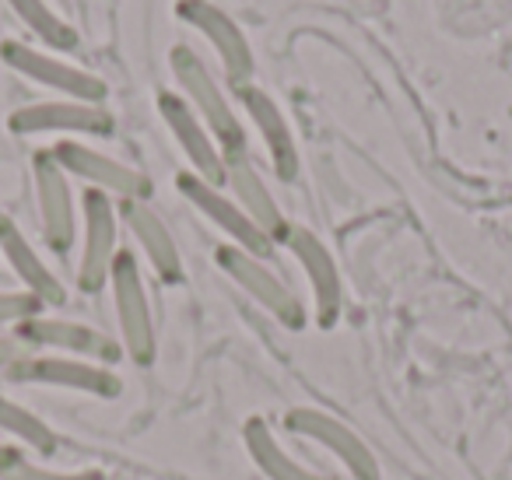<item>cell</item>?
Returning a JSON list of instances; mask_svg holds the SVG:
<instances>
[{
	"mask_svg": "<svg viewBox=\"0 0 512 480\" xmlns=\"http://www.w3.org/2000/svg\"><path fill=\"white\" fill-rule=\"evenodd\" d=\"M169 67H172V78L179 85V95L190 102V109L200 116L211 137L218 141L221 155H246L249 144H246V130H242L239 116H235L232 102H228L225 88L218 85L207 64L200 60L197 50H190L186 43L172 46L169 53Z\"/></svg>",
	"mask_w": 512,
	"mask_h": 480,
	"instance_id": "6da1fadb",
	"label": "cell"
},
{
	"mask_svg": "<svg viewBox=\"0 0 512 480\" xmlns=\"http://www.w3.org/2000/svg\"><path fill=\"white\" fill-rule=\"evenodd\" d=\"M109 291H113L116 323H120V344L123 354L137 368H148L155 361V316H151L148 288H144L141 267L130 249H120L109 270Z\"/></svg>",
	"mask_w": 512,
	"mask_h": 480,
	"instance_id": "7a4b0ae2",
	"label": "cell"
},
{
	"mask_svg": "<svg viewBox=\"0 0 512 480\" xmlns=\"http://www.w3.org/2000/svg\"><path fill=\"white\" fill-rule=\"evenodd\" d=\"M214 260H218V267L225 270L260 309L271 312L281 326L302 330V326L309 323V312H306V305H302V298L267 267L264 256H253V253H246V249L228 246L225 242V246L214 249Z\"/></svg>",
	"mask_w": 512,
	"mask_h": 480,
	"instance_id": "3957f363",
	"label": "cell"
},
{
	"mask_svg": "<svg viewBox=\"0 0 512 480\" xmlns=\"http://www.w3.org/2000/svg\"><path fill=\"white\" fill-rule=\"evenodd\" d=\"M15 382H32V386H57L71 393H85L92 400H116L123 393V379L113 365L99 361L67 358V354H36L29 351L15 368L8 372Z\"/></svg>",
	"mask_w": 512,
	"mask_h": 480,
	"instance_id": "277c9868",
	"label": "cell"
},
{
	"mask_svg": "<svg viewBox=\"0 0 512 480\" xmlns=\"http://www.w3.org/2000/svg\"><path fill=\"white\" fill-rule=\"evenodd\" d=\"M0 60H4L15 74H22V78L57 92L60 99H78V102L102 106L109 95L106 81L95 78L92 71H81V67L53 57V53L36 50V46H29V43H18V39L0 43Z\"/></svg>",
	"mask_w": 512,
	"mask_h": 480,
	"instance_id": "5b68a950",
	"label": "cell"
},
{
	"mask_svg": "<svg viewBox=\"0 0 512 480\" xmlns=\"http://www.w3.org/2000/svg\"><path fill=\"white\" fill-rule=\"evenodd\" d=\"M50 151L67 176L85 179L88 190L106 193V197L120 200V204L123 200H148L151 197V179L144 176L141 169H134V165L106 155V151H95L81 141H71V137L57 141Z\"/></svg>",
	"mask_w": 512,
	"mask_h": 480,
	"instance_id": "8992f818",
	"label": "cell"
},
{
	"mask_svg": "<svg viewBox=\"0 0 512 480\" xmlns=\"http://www.w3.org/2000/svg\"><path fill=\"white\" fill-rule=\"evenodd\" d=\"M285 431L299 438H309L320 449H327L334 459H341V466L348 470L351 480H379V463L372 456L369 442L358 435L351 424H344L341 417L327 414V410L316 407H292L285 414Z\"/></svg>",
	"mask_w": 512,
	"mask_h": 480,
	"instance_id": "52a82bcc",
	"label": "cell"
},
{
	"mask_svg": "<svg viewBox=\"0 0 512 480\" xmlns=\"http://www.w3.org/2000/svg\"><path fill=\"white\" fill-rule=\"evenodd\" d=\"M15 337L29 344L32 351H50L67 354V358H85L99 361V365H113L123 358V344H116L109 333L95 330L78 319H60V316H32L15 326Z\"/></svg>",
	"mask_w": 512,
	"mask_h": 480,
	"instance_id": "ba28073f",
	"label": "cell"
},
{
	"mask_svg": "<svg viewBox=\"0 0 512 480\" xmlns=\"http://www.w3.org/2000/svg\"><path fill=\"white\" fill-rule=\"evenodd\" d=\"M176 18L190 25V29H197L200 36L211 43V50H214V57H218L221 71H225L232 92L242 85H253L256 60H253V50H249L246 36H242V29L235 25V18H228L211 0H179Z\"/></svg>",
	"mask_w": 512,
	"mask_h": 480,
	"instance_id": "9c48e42d",
	"label": "cell"
},
{
	"mask_svg": "<svg viewBox=\"0 0 512 480\" xmlns=\"http://www.w3.org/2000/svg\"><path fill=\"white\" fill-rule=\"evenodd\" d=\"M176 186H179V193H183V197L190 200V204L197 207V211L204 214L214 228H218V232H225L228 246H239V249H246V253H253V256H264V260L274 253L271 235L256 225V221L249 218V214L242 211V207L235 204V200L228 197L221 186L200 179L197 172H179Z\"/></svg>",
	"mask_w": 512,
	"mask_h": 480,
	"instance_id": "30bf717a",
	"label": "cell"
},
{
	"mask_svg": "<svg viewBox=\"0 0 512 480\" xmlns=\"http://www.w3.org/2000/svg\"><path fill=\"white\" fill-rule=\"evenodd\" d=\"M120 253L116 246V200L99 190H85L81 197V260L78 288L85 295H99L109 284V270Z\"/></svg>",
	"mask_w": 512,
	"mask_h": 480,
	"instance_id": "8fae6325",
	"label": "cell"
},
{
	"mask_svg": "<svg viewBox=\"0 0 512 480\" xmlns=\"http://www.w3.org/2000/svg\"><path fill=\"white\" fill-rule=\"evenodd\" d=\"M8 130L18 137L36 134H81V137H109L116 130V116L106 106L78 99L32 102L8 116Z\"/></svg>",
	"mask_w": 512,
	"mask_h": 480,
	"instance_id": "7c38bea8",
	"label": "cell"
},
{
	"mask_svg": "<svg viewBox=\"0 0 512 480\" xmlns=\"http://www.w3.org/2000/svg\"><path fill=\"white\" fill-rule=\"evenodd\" d=\"M288 253L299 260L302 274H306L309 288H313V312H316V323L323 330L337 326L344 312V281H341V270H337L334 253L327 249V242L306 225H292L285 239Z\"/></svg>",
	"mask_w": 512,
	"mask_h": 480,
	"instance_id": "4fadbf2b",
	"label": "cell"
},
{
	"mask_svg": "<svg viewBox=\"0 0 512 480\" xmlns=\"http://www.w3.org/2000/svg\"><path fill=\"white\" fill-rule=\"evenodd\" d=\"M32 186H36L46 246L64 256L78 239V211H74V193L71 183H67V172L60 169L53 151H36L32 155Z\"/></svg>",
	"mask_w": 512,
	"mask_h": 480,
	"instance_id": "5bb4252c",
	"label": "cell"
},
{
	"mask_svg": "<svg viewBox=\"0 0 512 480\" xmlns=\"http://www.w3.org/2000/svg\"><path fill=\"white\" fill-rule=\"evenodd\" d=\"M158 116L169 127L172 141L179 144V151L190 162V172H197L200 179L214 186H225V155H221L218 141L211 137V130L200 123V116L190 109V102L179 92H158Z\"/></svg>",
	"mask_w": 512,
	"mask_h": 480,
	"instance_id": "9a60e30c",
	"label": "cell"
},
{
	"mask_svg": "<svg viewBox=\"0 0 512 480\" xmlns=\"http://www.w3.org/2000/svg\"><path fill=\"white\" fill-rule=\"evenodd\" d=\"M235 99L242 102L249 123H253L256 134H260V141H264L274 176H278L281 183H295V179H299V148H295L292 127H288L281 106L260 85L235 88Z\"/></svg>",
	"mask_w": 512,
	"mask_h": 480,
	"instance_id": "2e32d148",
	"label": "cell"
},
{
	"mask_svg": "<svg viewBox=\"0 0 512 480\" xmlns=\"http://www.w3.org/2000/svg\"><path fill=\"white\" fill-rule=\"evenodd\" d=\"M225 186L232 190L235 204H239L242 211L256 221V225L271 235L274 246L288 239V232H292V221H288L285 211L278 207L271 186L264 183L260 169H256L253 158H249V151H246V155H228L225 158Z\"/></svg>",
	"mask_w": 512,
	"mask_h": 480,
	"instance_id": "e0dca14e",
	"label": "cell"
},
{
	"mask_svg": "<svg viewBox=\"0 0 512 480\" xmlns=\"http://www.w3.org/2000/svg\"><path fill=\"white\" fill-rule=\"evenodd\" d=\"M120 218L130 228V235L137 239V246L144 249L151 270L158 274L162 284H183V260H179L176 239H172L169 225L162 221V214L148 204V200H123Z\"/></svg>",
	"mask_w": 512,
	"mask_h": 480,
	"instance_id": "ac0fdd59",
	"label": "cell"
},
{
	"mask_svg": "<svg viewBox=\"0 0 512 480\" xmlns=\"http://www.w3.org/2000/svg\"><path fill=\"white\" fill-rule=\"evenodd\" d=\"M0 256L15 270L22 288L36 295L46 309H60L67 302V288L60 284V277L46 267V260L32 249V242L25 239V232L11 218H0Z\"/></svg>",
	"mask_w": 512,
	"mask_h": 480,
	"instance_id": "d6986e66",
	"label": "cell"
},
{
	"mask_svg": "<svg viewBox=\"0 0 512 480\" xmlns=\"http://www.w3.org/2000/svg\"><path fill=\"white\" fill-rule=\"evenodd\" d=\"M242 442H246V452L256 463V470L264 473L267 480H334V477H327V473L313 470V466L299 463V459L281 445V438L274 435V428L264 417H249L246 428H242Z\"/></svg>",
	"mask_w": 512,
	"mask_h": 480,
	"instance_id": "ffe728a7",
	"label": "cell"
},
{
	"mask_svg": "<svg viewBox=\"0 0 512 480\" xmlns=\"http://www.w3.org/2000/svg\"><path fill=\"white\" fill-rule=\"evenodd\" d=\"M8 4H11V11L22 18L25 29L43 46H53V50H60V53L78 50L81 39H78V32H74V25H67L46 0H8Z\"/></svg>",
	"mask_w": 512,
	"mask_h": 480,
	"instance_id": "44dd1931",
	"label": "cell"
},
{
	"mask_svg": "<svg viewBox=\"0 0 512 480\" xmlns=\"http://www.w3.org/2000/svg\"><path fill=\"white\" fill-rule=\"evenodd\" d=\"M0 431L18 438L22 445H29L32 452H43V456L57 452V445H60L57 431H53L43 417H36L32 410H25L22 403L8 400V396H0Z\"/></svg>",
	"mask_w": 512,
	"mask_h": 480,
	"instance_id": "7402d4cb",
	"label": "cell"
},
{
	"mask_svg": "<svg viewBox=\"0 0 512 480\" xmlns=\"http://www.w3.org/2000/svg\"><path fill=\"white\" fill-rule=\"evenodd\" d=\"M0 480H109L102 470H50V466H39V463H29V459H18L15 466L0 473Z\"/></svg>",
	"mask_w": 512,
	"mask_h": 480,
	"instance_id": "603a6c76",
	"label": "cell"
},
{
	"mask_svg": "<svg viewBox=\"0 0 512 480\" xmlns=\"http://www.w3.org/2000/svg\"><path fill=\"white\" fill-rule=\"evenodd\" d=\"M39 312H46V305L39 302L36 295H29V291H0V326H18L25 323V319L39 316Z\"/></svg>",
	"mask_w": 512,
	"mask_h": 480,
	"instance_id": "cb8c5ba5",
	"label": "cell"
},
{
	"mask_svg": "<svg viewBox=\"0 0 512 480\" xmlns=\"http://www.w3.org/2000/svg\"><path fill=\"white\" fill-rule=\"evenodd\" d=\"M29 351H32V347L22 344L15 333H11V337H4V333H0V372H11V368H15Z\"/></svg>",
	"mask_w": 512,
	"mask_h": 480,
	"instance_id": "d4e9b609",
	"label": "cell"
},
{
	"mask_svg": "<svg viewBox=\"0 0 512 480\" xmlns=\"http://www.w3.org/2000/svg\"><path fill=\"white\" fill-rule=\"evenodd\" d=\"M18 459H22V452L15 449V445H8V442H0V473L8 470V466H15Z\"/></svg>",
	"mask_w": 512,
	"mask_h": 480,
	"instance_id": "484cf974",
	"label": "cell"
}]
</instances>
